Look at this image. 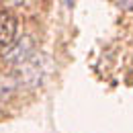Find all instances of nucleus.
Instances as JSON below:
<instances>
[{"label": "nucleus", "mask_w": 133, "mask_h": 133, "mask_svg": "<svg viewBox=\"0 0 133 133\" xmlns=\"http://www.w3.org/2000/svg\"><path fill=\"white\" fill-rule=\"evenodd\" d=\"M17 37V21L8 12H0V51L10 47Z\"/></svg>", "instance_id": "nucleus-1"}, {"label": "nucleus", "mask_w": 133, "mask_h": 133, "mask_svg": "<svg viewBox=\"0 0 133 133\" xmlns=\"http://www.w3.org/2000/svg\"><path fill=\"white\" fill-rule=\"evenodd\" d=\"M123 10H133V0H117Z\"/></svg>", "instance_id": "nucleus-2"}]
</instances>
